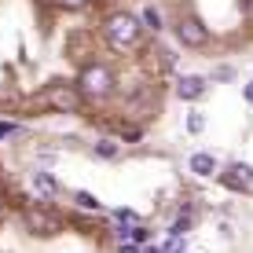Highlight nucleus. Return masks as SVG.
Here are the masks:
<instances>
[{"label": "nucleus", "mask_w": 253, "mask_h": 253, "mask_svg": "<svg viewBox=\"0 0 253 253\" xmlns=\"http://www.w3.org/2000/svg\"><path fill=\"white\" fill-rule=\"evenodd\" d=\"M107 41L114 48H132L139 41V19L136 15H125V11L110 15L107 19Z\"/></svg>", "instance_id": "f257e3e1"}, {"label": "nucleus", "mask_w": 253, "mask_h": 253, "mask_svg": "<svg viewBox=\"0 0 253 253\" xmlns=\"http://www.w3.org/2000/svg\"><path fill=\"white\" fill-rule=\"evenodd\" d=\"M22 224H26L33 235H55V231H59V216L51 213V209H44V206L22 209Z\"/></svg>", "instance_id": "f03ea898"}, {"label": "nucleus", "mask_w": 253, "mask_h": 253, "mask_svg": "<svg viewBox=\"0 0 253 253\" xmlns=\"http://www.w3.org/2000/svg\"><path fill=\"white\" fill-rule=\"evenodd\" d=\"M110 84H114V77H110L107 66H88L81 74V92H88V95H107Z\"/></svg>", "instance_id": "7ed1b4c3"}, {"label": "nucleus", "mask_w": 253, "mask_h": 253, "mask_svg": "<svg viewBox=\"0 0 253 253\" xmlns=\"http://www.w3.org/2000/svg\"><path fill=\"white\" fill-rule=\"evenodd\" d=\"M220 184L231 187V191H250L253 187V165H246V162L228 165V169L220 172Z\"/></svg>", "instance_id": "20e7f679"}, {"label": "nucleus", "mask_w": 253, "mask_h": 253, "mask_svg": "<svg viewBox=\"0 0 253 253\" xmlns=\"http://www.w3.org/2000/svg\"><path fill=\"white\" fill-rule=\"evenodd\" d=\"M176 33H180V41H184L187 48H202L206 41H209L206 26H202V22H195V19H184V22L176 26Z\"/></svg>", "instance_id": "39448f33"}, {"label": "nucleus", "mask_w": 253, "mask_h": 253, "mask_svg": "<svg viewBox=\"0 0 253 253\" xmlns=\"http://www.w3.org/2000/svg\"><path fill=\"white\" fill-rule=\"evenodd\" d=\"M176 95H180V99H187V103L202 99V95H206V81H202V77H180Z\"/></svg>", "instance_id": "423d86ee"}, {"label": "nucleus", "mask_w": 253, "mask_h": 253, "mask_svg": "<svg viewBox=\"0 0 253 253\" xmlns=\"http://www.w3.org/2000/svg\"><path fill=\"white\" fill-rule=\"evenodd\" d=\"M191 172H198V176H213V172H216V158H213V154H195V158H191Z\"/></svg>", "instance_id": "0eeeda50"}, {"label": "nucleus", "mask_w": 253, "mask_h": 253, "mask_svg": "<svg viewBox=\"0 0 253 253\" xmlns=\"http://www.w3.org/2000/svg\"><path fill=\"white\" fill-rule=\"evenodd\" d=\"M33 180H37V187L44 191V195H55V191H59L55 176H48V172H37V176H33Z\"/></svg>", "instance_id": "6e6552de"}, {"label": "nucleus", "mask_w": 253, "mask_h": 253, "mask_svg": "<svg viewBox=\"0 0 253 253\" xmlns=\"http://www.w3.org/2000/svg\"><path fill=\"white\" fill-rule=\"evenodd\" d=\"M95 158H118V143H110V139L95 143Z\"/></svg>", "instance_id": "1a4fd4ad"}, {"label": "nucleus", "mask_w": 253, "mask_h": 253, "mask_svg": "<svg viewBox=\"0 0 253 253\" xmlns=\"http://www.w3.org/2000/svg\"><path fill=\"white\" fill-rule=\"evenodd\" d=\"M143 22L151 26V30H162V15H158V7H143Z\"/></svg>", "instance_id": "9d476101"}, {"label": "nucleus", "mask_w": 253, "mask_h": 253, "mask_svg": "<svg viewBox=\"0 0 253 253\" xmlns=\"http://www.w3.org/2000/svg\"><path fill=\"white\" fill-rule=\"evenodd\" d=\"M74 198H77V206H81V209H92V213H95V209H99V202H95V198L88 195V191H77Z\"/></svg>", "instance_id": "9b49d317"}, {"label": "nucleus", "mask_w": 253, "mask_h": 253, "mask_svg": "<svg viewBox=\"0 0 253 253\" xmlns=\"http://www.w3.org/2000/svg\"><path fill=\"white\" fill-rule=\"evenodd\" d=\"M202 128H206V118H202V114H187V132H195V136H198Z\"/></svg>", "instance_id": "f8f14e48"}, {"label": "nucleus", "mask_w": 253, "mask_h": 253, "mask_svg": "<svg viewBox=\"0 0 253 253\" xmlns=\"http://www.w3.org/2000/svg\"><path fill=\"white\" fill-rule=\"evenodd\" d=\"M114 216H118V220H121V224H125V228H132V224H139V220H136V213H132V209H118V213H114Z\"/></svg>", "instance_id": "ddd939ff"}, {"label": "nucleus", "mask_w": 253, "mask_h": 253, "mask_svg": "<svg viewBox=\"0 0 253 253\" xmlns=\"http://www.w3.org/2000/svg\"><path fill=\"white\" fill-rule=\"evenodd\" d=\"M162 253H184V242H180L176 235H169V242L162 246Z\"/></svg>", "instance_id": "4468645a"}, {"label": "nucleus", "mask_w": 253, "mask_h": 253, "mask_svg": "<svg viewBox=\"0 0 253 253\" xmlns=\"http://www.w3.org/2000/svg\"><path fill=\"white\" fill-rule=\"evenodd\" d=\"M15 132V125H11V121H0V139H4V136H11Z\"/></svg>", "instance_id": "2eb2a0df"}, {"label": "nucleus", "mask_w": 253, "mask_h": 253, "mask_svg": "<svg viewBox=\"0 0 253 253\" xmlns=\"http://www.w3.org/2000/svg\"><path fill=\"white\" fill-rule=\"evenodd\" d=\"M59 4H63V7H81L84 0H59Z\"/></svg>", "instance_id": "dca6fc26"}, {"label": "nucleus", "mask_w": 253, "mask_h": 253, "mask_svg": "<svg viewBox=\"0 0 253 253\" xmlns=\"http://www.w3.org/2000/svg\"><path fill=\"white\" fill-rule=\"evenodd\" d=\"M121 253H139V246H132V242H125V246H121Z\"/></svg>", "instance_id": "f3484780"}, {"label": "nucleus", "mask_w": 253, "mask_h": 253, "mask_svg": "<svg viewBox=\"0 0 253 253\" xmlns=\"http://www.w3.org/2000/svg\"><path fill=\"white\" fill-rule=\"evenodd\" d=\"M242 95H246V99L253 103V84H246V92H242Z\"/></svg>", "instance_id": "a211bd4d"}, {"label": "nucleus", "mask_w": 253, "mask_h": 253, "mask_svg": "<svg viewBox=\"0 0 253 253\" xmlns=\"http://www.w3.org/2000/svg\"><path fill=\"white\" fill-rule=\"evenodd\" d=\"M143 253H162V250H154V246H147V250H143Z\"/></svg>", "instance_id": "6ab92c4d"}]
</instances>
